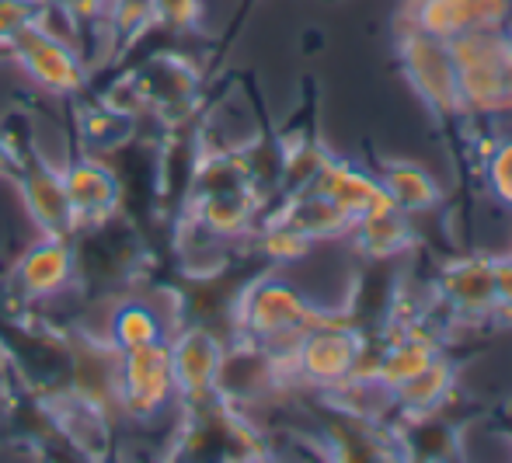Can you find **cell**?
I'll return each mask as SVG.
<instances>
[{
	"label": "cell",
	"mask_w": 512,
	"mask_h": 463,
	"mask_svg": "<svg viewBox=\"0 0 512 463\" xmlns=\"http://www.w3.org/2000/svg\"><path fill=\"white\" fill-rule=\"evenodd\" d=\"M4 53L11 67L25 77V84H32L46 98L77 101L91 91V67L84 60V49L39 21L28 25Z\"/></svg>",
	"instance_id": "6da1fadb"
},
{
	"label": "cell",
	"mask_w": 512,
	"mask_h": 463,
	"mask_svg": "<svg viewBox=\"0 0 512 463\" xmlns=\"http://www.w3.org/2000/svg\"><path fill=\"white\" fill-rule=\"evenodd\" d=\"M328 324L317 307H310L307 296L293 282L279 276L255 279L241 293L234 307V328L248 342H262L265 349L293 345L307 328Z\"/></svg>",
	"instance_id": "7a4b0ae2"
},
{
	"label": "cell",
	"mask_w": 512,
	"mask_h": 463,
	"mask_svg": "<svg viewBox=\"0 0 512 463\" xmlns=\"http://www.w3.org/2000/svg\"><path fill=\"white\" fill-rule=\"evenodd\" d=\"M178 404L168 338L119 352V418L136 425L157 422Z\"/></svg>",
	"instance_id": "3957f363"
},
{
	"label": "cell",
	"mask_w": 512,
	"mask_h": 463,
	"mask_svg": "<svg viewBox=\"0 0 512 463\" xmlns=\"http://www.w3.org/2000/svg\"><path fill=\"white\" fill-rule=\"evenodd\" d=\"M171 373H175L178 404L199 411L220 401V373L227 359V342L209 324H178L168 335Z\"/></svg>",
	"instance_id": "277c9868"
},
{
	"label": "cell",
	"mask_w": 512,
	"mask_h": 463,
	"mask_svg": "<svg viewBox=\"0 0 512 463\" xmlns=\"http://www.w3.org/2000/svg\"><path fill=\"white\" fill-rule=\"evenodd\" d=\"M81 282L74 237L35 234V241L18 255L11 269V286L25 303H53L63 300Z\"/></svg>",
	"instance_id": "5b68a950"
},
{
	"label": "cell",
	"mask_w": 512,
	"mask_h": 463,
	"mask_svg": "<svg viewBox=\"0 0 512 463\" xmlns=\"http://www.w3.org/2000/svg\"><path fill=\"white\" fill-rule=\"evenodd\" d=\"M60 175L77 216V234H84L88 227L115 223V213H119L122 199H126V188H122L119 171L112 168L108 157L91 154V150H74L60 168Z\"/></svg>",
	"instance_id": "8992f818"
},
{
	"label": "cell",
	"mask_w": 512,
	"mask_h": 463,
	"mask_svg": "<svg viewBox=\"0 0 512 463\" xmlns=\"http://www.w3.org/2000/svg\"><path fill=\"white\" fill-rule=\"evenodd\" d=\"M14 192L25 209V220L35 227V234L49 237H77V216L63 188V175L56 164L42 161L35 154H25L18 175H14Z\"/></svg>",
	"instance_id": "52a82bcc"
},
{
	"label": "cell",
	"mask_w": 512,
	"mask_h": 463,
	"mask_svg": "<svg viewBox=\"0 0 512 463\" xmlns=\"http://www.w3.org/2000/svg\"><path fill=\"white\" fill-rule=\"evenodd\" d=\"M67 359L70 394L119 422V349L108 345L98 331H77L70 338Z\"/></svg>",
	"instance_id": "ba28073f"
},
{
	"label": "cell",
	"mask_w": 512,
	"mask_h": 463,
	"mask_svg": "<svg viewBox=\"0 0 512 463\" xmlns=\"http://www.w3.org/2000/svg\"><path fill=\"white\" fill-rule=\"evenodd\" d=\"M359 338L345 328L317 324L307 328L293 345V373H300L314 387H342L359 370Z\"/></svg>",
	"instance_id": "9c48e42d"
},
{
	"label": "cell",
	"mask_w": 512,
	"mask_h": 463,
	"mask_svg": "<svg viewBox=\"0 0 512 463\" xmlns=\"http://www.w3.org/2000/svg\"><path fill=\"white\" fill-rule=\"evenodd\" d=\"M258 195L255 185L237 188H213V192H192L189 199V223L199 234L213 241H234L255 230Z\"/></svg>",
	"instance_id": "30bf717a"
},
{
	"label": "cell",
	"mask_w": 512,
	"mask_h": 463,
	"mask_svg": "<svg viewBox=\"0 0 512 463\" xmlns=\"http://www.w3.org/2000/svg\"><path fill=\"white\" fill-rule=\"evenodd\" d=\"M405 60H408V77L415 81V88L422 91L432 105L443 108V112H464V105H460V88H457V70H453V56L443 39L411 28L408 42H405Z\"/></svg>",
	"instance_id": "8fae6325"
},
{
	"label": "cell",
	"mask_w": 512,
	"mask_h": 463,
	"mask_svg": "<svg viewBox=\"0 0 512 463\" xmlns=\"http://www.w3.org/2000/svg\"><path fill=\"white\" fill-rule=\"evenodd\" d=\"M178 324H171V317L161 307H154V300L147 296H126L115 307H108L105 324L98 335H105L108 345H115L119 352L140 349V345L161 342L175 331Z\"/></svg>",
	"instance_id": "7c38bea8"
},
{
	"label": "cell",
	"mask_w": 512,
	"mask_h": 463,
	"mask_svg": "<svg viewBox=\"0 0 512 463\" xmlns=\"http://www.w3.org/2000/svg\"><path fill=\"white\" fill-rule=\"evenodd\" d=\"M136 133V119L108 108L98 98H77V112H74V140L77 150H91V154L108 157L112 150L126 147Z\"/></svg>",
	"instance_id": "4fadbf2b"
},
{
	"label": "cell",
	"mask_w": 512,
	"mask_h": 463,
	"mask_svg": "<svg viewBox=\"0 0 512 463\" xmlns=\"http://www.w3.org/2000/svg\"><path fill=\"white\" fill-rule=\"evenodd\" d=\"M450 300L457 303V310H467V314H485V310H495L499 300H495V276H492V262L485 258H467V262H457L443 279Z\"/></svg>",
	"instance_id": "5bb4252c"
},
{
	"label": "cell",
	"mask_w": 512,
	"mask_h": 463,
	"mask_svg": "<svg viewBox=\"0 0 512 463\" xmlns=\"http://www.w3.org/2000/svg\"><path fill=\"white\" fill-rule=\"evenodd\" d=\"M95 25H102L122 46H133L150 28H157V7L154 0H102Z\"/></svg>",
	"instance_id": "9a60e30c"
},
{
	"label": "cell",
	"mask_w": 512,
	"mask_h": 463,
	"mask_svg": "<svg viewBox=\"0 0 512 463\" xmlns=\"http://www.w3.org/2000/svg\"><path fill=\"white\" fill-rule=\"evenodd\" d=\"M384 192L391 195L394 209H408V213L429 209L439 202V185L418 164H391L384 171Z\"/></svg>",
	"instance_id": "2e32d148"
},
{
	"label": "cell",
	"mask_w": 512,
	"mask_h": 463,
	"mask_svg": "<svg viewBox=\"0 0 512 463\" xmlns=\"http://www.w3.org/2000/svg\"><path fill=\"white\" fill-rule=\"evenodd\" d=\"M436 359V349L425 338H401L394 349H387V356L380 359V366L373 370V380H380L387 390L401 387L415 373H422L425 366Z\"/></svg>",
	"instance_id": "e0dca14e"
},
{
	"label": "cell",
	"mask_w": 512,
	"mask_h": 463,
	"mask_svg": "<svg viewBox=\"0 0 512 463\" xmlns=\"http://www.w3.org/2000/svg\"><path fill=\"white\" fill-rule=\"evenodd\" d=\"M450 387H453V366L446 359H432L422 373H415L401 387H394L391 394L411 411H432Z\"/></svg>",
	"instance_id": "ac0fdd59"
},
{
	"label": "cell",
	"mask_w": 512,
	"mask_h": 463,
	"mask_svg": "<svg viewBox=\"0 0 512 463\" xmlns=\"http://www.w3.org/2000/svg\"><path fill=\"white\" fill-rule=\"evenodd\" d=\"M258 248H262V255L272 258V262L290 265V262L307 258L310 248H314V241H310L300 227H293L290 220H283V216H272V220L262 223V230H258Z\"/></svg>",
	"instance_id": "d6986e66"
},
{
	"label": "cell",
	"mask_w": 512,
	"mask_h": 463,
	"mask_svg": "<svg viewBox=\"0 0 512 463\" xmlns=\"http://www.w3.org/2000/svg\"><path fill=\"white\" fill-rule=\"evenodd\" d=\"M42 7L46 0H0V53L42 18Z\"/></svg>",
	"instance_id": "ffe728a7"
},
{
	"label": "cell",
	"mask_w": 512,
	"mask_h": 463,
	"mask_svg": "<svg viewBox=\"0 0 512 463\" xmlns=\"http://www.w3.org/2000/svg\"><path fill=\"white\" fill-rule=\"evenodd\" d=\"M157 7V28L168 32H192L203 14V0H154Z\"/></svg>",
	"instance_id": "44dd1931"
},
{
	"label": "cell",
	"mask_w": 512,
	"mask_h": 463,
	"mask_svg": "<svg viewBox=\"0 0 512 463\" xmlns=\"http://www.w3.org/2000/svg\"><path fill=\"white\" fill-rule=\"evenodd\" d=\"M492 188L502 202L512 206V140L499 143L492 154Z\"/></svg>",
	"instance_id": "7402d4cb"
},
{
	"label": "cell",
	"mask_w": 512,
	"mask_h": 463,
	"mask_svg": "<svg viewBox=\"0 0 512 463\" xmlns=\"http://www.w3.org/2000/svg\"><path fill=\"white\" fill-rule=\"evenodd\" d=\"M21 161H25V154L18 150V143H14L4 129H0V182H14Z\"/></svg>",
	"instance_id": "603a6c76"
},
{
	"label": "cell",
	"mask_w": 512,
	"mask_h": 463,
	"mask_svg": "<svg viewBox=\"0 0 512 463\" xmlns=\"http://www.w3.org/2000/svg\"><path fill=\"white\" fill-rule=\"evenodd\" d=\"M492 276H495V300H499V307H512V258H495Z\"/></svg>",
	"instance_id": "cb8c5ba5"
}]
</instances>
